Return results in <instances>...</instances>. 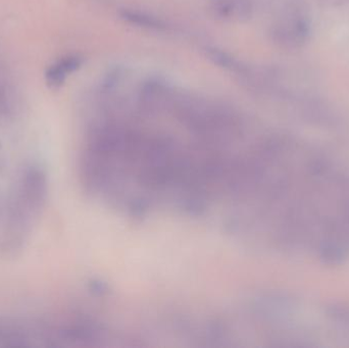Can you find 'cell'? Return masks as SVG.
<instances>
[{
    "instance_id": "6da1fadb",
    "label": "cell",
    "mask_w": 349,
    "mask_h": 348,
    "mask_svg": "<svg viewBox=\"0 0 349 348\" xmlns=\"http://www.w3.org/2000/svg\"><path fill=\"white\" fill-rule=\"evenodd\" d=\"M47 189V176L41 167L30 165L24 169L20 189V200L24 207L32 211L41 209L46 202Z\"/></svg>"
},
{
    "instance_id": "3957f363",
    "label": "cell",
    "mask_w": 349,
    "mask_h": 348,
    "mask_svg": "<svg viewBox=\"0 0 349 348\" xmlns=\"http://www.w3.org/2000/svg\"><path fill=\"white\" fill-rule=\"evenodd\" d=\"M68 76V72L65 71L63 65L58 61L47 69L45 73V80L47 85L51 89H58L62 86L65 81V78Z\"/></svg>"
},
{
    "instance_id": "7a4b0ae2",
    "label": "cell",
    "mask_w": 349,
    "mask_h": 348,
    "mask_svg": "<svg viewBox=\"0 0 349 348\" xmlns=\"http://www.w3.org/2000/svg\"><path fill=\"white\" fill-rule=\"evenodd\" d=\"M25 334L15 328L0 326V346H25Z\"/></svg>"
}]
</instances>
